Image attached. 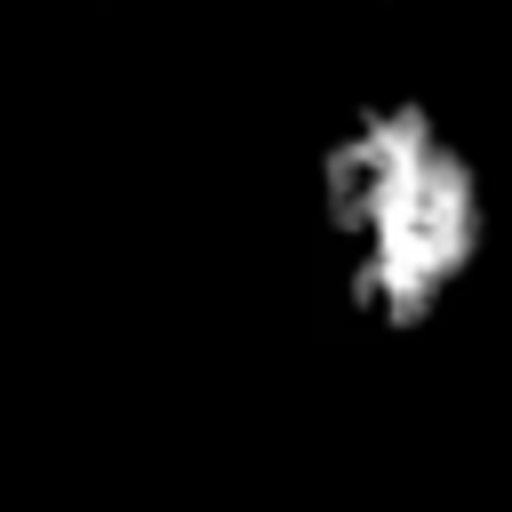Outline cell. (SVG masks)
I'll return each mask as SVG.
<instances>
[{
  "instance_id": "cell-1",
  "label": "cell",
  "mask_w": 512,
  "mask_h": 512,
  "mask_svg": "<svg viewBox=\"0 0 512 512\" xmlns=\"http://www.w3.org/2000/svg\"><path fill=\"white\" fill-rule=\"evenodd\" d=\"M312 224L344 312L424 336L488 256V184L424 96H360L312 160Z\"/></svg>"
}]
</instances>
